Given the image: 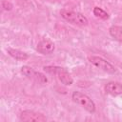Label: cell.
Listing matches in <instances>:
<instances>
[{
    "instance_id": "cell-1",
    "label": "cell",
    "mask_w": 122,
    "mask_h": 122,
    "mask_svg": "<svg viewBox=\"0 0 122 122\" xmlns=\"http://www.w3.org/2000/svg\"><path fill=\"white\" fill-rule=\"evenodd\" d=\"M44 71L48 73L55 75L59 81L64 84L65 86H71L73 83V78L70 74V72L67 71V69L60 67V66H45Z\"/></svg>"
},
{
    "instance_id": "cell-2",
    "label": "cell",
    "mask_w": 122,
    "mask_h": 122,
    "mask_svg": "<svg viewBox=\"0 0 122 122\" xmlns=\"http://www.w3.org/2000/svg\"><path fill=\"white\" fill-rule=\"evenodd\" d=\"M60 15L63 19L68 21L71 24L77 25V26H87L89 24L88 18L82 14L81 12L74 11L71 10H67V9H62L60 10Z\"/></svg>"
},
{
    "instance_id": "cell-3",
    "label": "cell",
    "mask_w": 122,
    "mask_h": 122,
    "mask_svg": "<svg viewBox=\"0 0 122 122\" xmlns=\"http://www.w3.org/2000/svg\"><path fill=\"white\" fill-rule=\"evenodd\" d=\"M71 99L74 103H76L77 105L81 106L84 110H86L88 112L90 113H93L95 112V103L93 102V100L88 96L87 94L81 92H78V91H75L71 93Z\"/></svg>"
},
{
    "instance_id": "cell-4",
    "label": "cell",
    "mask_w": 122,
    "mask_h": 122,
    "mask_svg": "<svg viewBox=\"0 0 122 122\" xmlns=\"http://www.w3.org/2000/svg\"><path fill=\"white\" fill-rule=\"evenodd\" d=\"M88 60L89 62L93 65L94 67H96L97 69L107 72V73H110V74H113L115 73L116 70L114 68V66L110 63L109 61H107L106 59L100 57V56H97V55H91L88 57Z\"/></svg>"
},
{
    "instance_id": "cell-5",
    "label": "cell",
    "mask_w": 122,
    "mask_h": 122,
    "mask_svg": "<svg viewBox=\"0 0 122 122\" xmlns=\"http://www.w3.org/2000/svg\"><path fill=\"white\" fill-rule=\"evenodd\" d=\"M21 73L24 74L26 77L39 83V84H47L48 83V78L45 74H43L40 71H37L33 70L30 66H22L21 67Z\"/></svg>"
},
{
    "instance_id": "cell-6",
    "label": "cell",
    "mask_w": 122,
    "mask_h": 122,
    "mask_svg": "<svg viewBox=\"0 0 122 122\" xmlns=\"http://www.w3.org/2000/svg\"><path fill=\"white\" fill-rule=\"evenodd\" d=\"M19 119L23 122H46L47 117L38 112L32 110L22 111L19 114Z\"/></svg>"
},
{
    "instance_id": "cell-7",
    "label": "cell",
    "mask_w": 122,
    "mask_h": 122,
    "mask_svg": "<svg viewBox=\"0 0 122 122\" xmlns=\"http://www.w3.org/2000/svg\"><path fill=\"white\" fill-rule=\"evenodd\" d=\"M54 50H55V45L49 38H43L36 45V51L39 53L44 54V55H48V54L52 53L54 51Z\"/></svg>"
},
{
    "instance_id": "cell-8",
    "label": "cell",
    "mask_w": 122,
    "mask_h": 122,
    "mask_svg": "<svg viewBox=\"0 0 122 122\" xmlns=\"http://www.w3.org/2000/svg\"><path fill=\"white\" fill-rule=\"evenodd\" d=\"M105 92L112 95V96H118L122 95V83L117 81H111L108 82L104 87Z\"/></svg>"
},
{
    "instance_id": "cell-9",
    "label": "cell",
    "mask_w": 122,
    "mask_h": 122,
    "mask_svg": "<svg viewBox=\"0 0 122 122\" xmlns=\"http://www.w3.org/2000/svg\"><path fill=\"white\" fill-rule=\"evenodd\" d=\"M7 52L10 56H11L12 58L19 60V61H25L29 58V54L26 53L25 51H22L20 50L17 49H12V48H9L7 50Z\"/></svg>"
},
{
    "instance_id": "cell-10",
    "label": "cell",
    "mask_w": 122,
    "mask_h": 122,
    "mask_svg": "<svg viewBox=\"0 0 122 122\" xmlns=\"http://www.w3.org/2000/svg\"><path fill=\"white\" fill-rule=\"evenodd\" d=\"M109 33L114 40L122 43V27L121 26H112V27H110Z\"/></svg>"
},
{
    "instance_id": "cell-11",
    "label": "cell",
    "mask_w": 122,
    "mask_h": 122,
    "mask_svg": "<svg viewBox=\"0 0 122 122\" xmlns=\"http://www.w3.org/2000/svg\"><path fill=\"white\" fill-rule=\"evenodd\" d=\"M92 13L95 17L99 18V19H102V20H107L109 18V14L106 10H104L102 8H99V7H94L93 10H92Z\"/></svg>"
},
{
    "instance_id": "cell-12",
    "label": "cell",
    "mask_w": 122,
    "mask_h": 122,
    "mask_svg": "<svg viewBox=\"0 0 122 122\" xmlns=\"http://www.w3.org/2000/svg\"><path fill=\"white\" fill-rule=\"evenodd\" d=\"M1 6H2V8H3L4 10H8V11L9 10H11L12 8H13V5L10 1H8V0H2Z\"/></svg>"
}]
</instances>
